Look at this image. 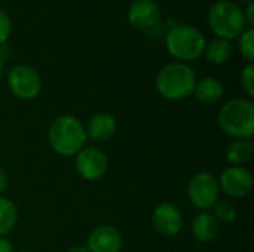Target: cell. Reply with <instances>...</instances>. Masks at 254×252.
I'll return each mask as SVG.
<instances>
[{
  "label": "cell",
  "mask_w": 254,
  "mask_h": 252,
  "mask_svg": "<svg viewBox=\"0 0 254 252\" xmlns=\"http://www.w3.org/2000/svg\"><path fill=\"white\" fill-rule=\"evenodd\" d=\"M207 22L216 37L237 40L247 28L243 6L232 0H217L207 12Z\"/></svg>",
  "instance_id": "5"
},
{
  "label": "cell",
  "mask_w": 254,
  "mask_h": 252,
  "mask_svg": "<svg viewBox=\"0 0 254 252\" xmlns=\"http://www.w3.org/2000/svg\"><path fill=\"white\" fill-rule=\"evenodd\" d=\"M161 7L155 0H134L127 12V19L137 30H152L161 22Z\"/></svg>",
  "instance_id": "11"
},
{
  "label": "cell",
  "mask_w": 254,
  "mask_h": 252,
  "mask_svg": "<svg viewBox=\"0 0 254 252\" xmlns=\"http://www.w3.org/2000/svg\"><path fill=\"white\" fill-rule=\"evenodd\" d=\"M240 85L246 95L252 100L254 97V64L249 62L246 67H243L240 73Z\"/></svg>",
  "instance_id": "21"
},
{
  "label": "cell",
  "mask_w": 254,
  "mask_h": 252,
  "mask_svg": "<svg viewBox=\"0 0 254 252\" xmlns=\"http://www.w3.org/2000/svg\"><path fill=\"white\" fill-rule=\"evenodd\" d=\"M74 169L85 181H98L109 171L107 154L94 146H85L74 156Z\"/></svg>",
  "instance_id": "8"
},
{
  "label": "cell",
  "mask_w": 254,
  "mask_h": 252,
  "mask_svg": "<svg viewBox=\"0 0 254 252\" xmlns=\"http://www.w3.org/2000/svg\"><path fill=\"white\" fill-rule=\"evenodd\" d=\"M241 3H243V6H246V4H249V3H252L253 0H240Z\"/></svg>",
  "instance_id": "28"
},
{
  "label": "cell",
  "mask_w": 254,
  "mask_h": 252,
  "mask_svg": "<svg viewBox=\"0 0 254 252\" xmlns=\"http://www.w3.org/2000/svg\"><path fill=\"white\" fill-rule=\"evenodd\" d=\"M188 199L193 208L201 211H211L220 201V187L217 177L211 172H198L188 183Z\"/></svg>",
  "instance_id": "7"
},
{
  "label": "cell",
  "mask_w": 254,
  "mask_h": 252,
  "mask_svg": "<svg viewBox=\"0 0 254 252\" xmlns=\"http://www.w3.org/2000/svg\"><path fill=\"white\" fill-rule=\"evenodd\" d=\"M6 83L10 94L22 101L36 100L42 92V77L36 68L28 64L13 65L6 76Z\"/></svg>",
  "instance_id": "6"
},
{
  "label": "cell",
  "mask_w": 254,
  "mask_h": 252,
  "mask_svg": "<svg viewBox=\"0 0 254 252\" xmlns=\"http://www.w3.org/2000/svg\"><path fill=\"white\" fill-rule=\"evenodd\" d=\"M192 95L204 105H214L223 98L225 86L216 77H202L196 82Z\"/></svg>",
  "instance_id": "15"
},
{
  "label": "cell",
  "mask_w": 254,
  "mask_h": 252,
  "mask_svg": "<svg viewBox=\"0 0 254 252\" xmlns=\"http://www.w3.org/2000/svg\"><path fill=\"white\" fill-rule=\"evenodd\" d=\"M85 247L89 252H121L124 236L115 226L101 224L91 230Z\"/></svg>",
  "instance_id": "12"
},
{
  "label": "cell",
  "mask_w": 254,
  "mask_h": 252,
  "mask_svg": "<svg viewBox=\"0 0 254 252\" xmlns=\"http://www.w3.org/2000/svg\"><path fill=\"white\" fill-rule=\"evenodd\" d=\"M10 34H12V21H10V16L3 9H0V48L7 43Z\"/></svg>",
  "instance_id": "22"
},
{
  "label": "cell",
  "mask_w": 254,
  "mask_h": 252,
  "mask_svg": "<svg viewBox=\"0 0 254 252\" xmlns=\"http://www.w3.org/2000/svg\"><path fill=\"white\" fill-rule=\"evenodd\" d=\"M196 82V71L189 64L173 61L158 71L155 89L168 101H182L192 97Z\"/></svg>",
  "instance_id": "2"
},
{
  "label": "cell",
  "mask_w": 254,
  "mask_h": 252,
  "mask_svg": "<svg viewBox=\"0 0 254 252\" xmlns=\"http://www.w3.org/2000/svg\"><path fill=\"white\" fill-rule=\"evenodd\" d=\"M18 252H34V251H27V250H25V251H18Z\"/></svg>",
  "instance_id": "29"
},
{
  "label": "cell",
  "mask_w": 254,
  "mask_h": 252,
  "mask_svg": "<svg viewBox=\"0 0 254 252\" xmlns=\"http://www.w3.org/2000/svg\"><path fill=\"white\" fill-rule=\"evenodd\" d=\"M85 131L88 140L95 143H106L115 137L118 131V122L110 113H97L88 120Z\"/></svg>",
  "instance_id": "13"
},
{
  "label": "cell",
  "mask_w": 254,
  "mask_h": 252,
  "mask_svg": "<svg viewBox=\"0 0 254 252\" xmlns=\"http://www.w3.org/2000/svg\"><path fill=\"white\" fill-rule=\"evenodd\" d=\"M0 252H15L13 244L7 238H0Z\"/></svg>",
  "instance_id": "25"
},
{
  "label": "cell",
  "mask_w": 254,
  "mask_h": 252,
  "mask_svg": "<svg viewBox=\"0 0 254 252\" xmlns=\"http://www.w3.org/2000/svg\"><path fill=\"white\" fill-rule=\"evenodd\" d=\"M67 252H89V250L85 245H76V247H71Z\"/></svg>",
  "instance_id": "26"
},
{
  "label": "cell",
  "mask_w": 254,
  "mask_h": 252,
  "mask_svg": "<svg viewBox=\"0 0 254 252\" xmlns=\"http://www.w3.org/2000/svg\"><path fill=\"white\" fill-rule=\"evenodd\" d=\"M214 218L219 221V223H225V224H229V223H234L238 217V209L235 206V203H232L231 201H219L213 209H211Z\"/></svg>",
  "instance_id": "19"
},
{
  "label": "cell",
  "mask_w": 254,
  "mask_h": 252,
  "mask_svg": "<svg viewBox=\"0 0 254 252\" xmlns=\"http://www.w3.org/2000/svg\"><path fill=\"white\" fill-rule=\"evenodd\" d=\"M18 223V209L16 205L6 198L0 196V238H6Z\"/></svg>",
  "instance_id": "18"
},
{
  "label": "cell",
  "mask_w": 254,
  "mask_h": 252,
  "mask_svg": "<svg viewBox=\"0 0 254 252\" xmlns=\"http://www.w3.org/2000/svg\"><path fill=\"white\" fill-rule=\"evenodd\" d=\"M238 49L243 58H246L249 62L254 61V28L249 27L238 39Z\"/></svg>",
  "instance_id": "20"
},
{
  "label": "cell",
  "mask_w": 254,
  "mask_h": 252,
  "mask_svg": "<svg viewBox=\"0 0 254 252\" xmlns=\"http://www.w3.org/2000/svg\"><path fill=\"white\" fill-rule=\"evenodd\" d=\"M217 181L220 192L232 199H244L253 192V174L244 166H228Z\"/></svg>",
  "instance_id": "9"
},
{
  "label": "cell",
  "mask_w": 254,
  "mask_h": 252,
  "mask_svg": "<svg viewBox=\"0 0 254 252\" xmlns=\"http://www.w3.org/2000/svg\"><path fill=\"white\" fill-rule=\"evenodd\" d=\"M183 214L171 202L159 203L152 212V226L155 232L164 238H174L182 232L183 227Z\"/></svg>",
  "instance_id": "10"
},
{
  "label": "cell",
  "mask_w": 254,
  "mask_h": 252,
  "mask_svg": "<svg viewBox=\"0 0 254 252\" xmlns=\"http://www.w3.org/2000/svg\"><path fill=\"white\" fill-rule=\"evenodd\" d=\"M232 52H234L232 42L226 39L214 37L205 45L202 56H205V59L213 65H223L231 59Z\"/></svg>",
  "instance_id": "17"
},
{
  "label": "cell",
  "mask_w": 254,
  "mask_h": 252,
  "mask_svg": "<svg viewBox=\"0 0 254 252\" xmlns=\"http://www.w3.org/2000/svg\"><path fill=\"white\" fill-rule=\"evenodd\" d=\"M217 125L234 140L254 137V102L250 98H234L225 102L217 113Z\"/></svg>",
  "instance_id": "4"
},
{
  "label": "cell",
  "mask_w": 254,
  "mask_h": 252,
  "mask_svg": "<svg viewBox=\"0 0 254 252\" xmlns=\"http://www.w3.org/2000/svg\"><path fill=\"white\" fill-rule=\"evenodd\" d=\"M243 12H244V18H246V22L249 27H253L254 25V1L246 4V7H243Z\"/></svg>",
  "instance_id": "23"
},
{
  "label": "cell",
  "mask_w": 254,
  "mask_h": 252,
  "mask_svg": "<svg viewBox=\"0 0 254 252\" xmlns=\"http://www.w3.org/2000/svg\"><path fill=\"white\" fill-rule=\"evenodd\" d=\"M46 138L51 150L64 157H74L88 143L85 125L71 114H61L52 120Z\"/></svg>",
  "instance_id": "1"
},
{
  "label": "cell",
  "mask_w": 254,
  "mask_h": 252,
  "mask_svg": "<svg viewBox=\"0 0 254 252\" xmlns=\"http://www.w3.org/2000/svg\"><path fill=\"white\" fill-rule=\"evenodd\" d=\"M254 147L252 140H234L228 144L225 159L229 166H246L253 157Z\"/></svg>",
  "instance_id": "16"
},
{
  "label": "cell",
  "mask_w": 254,
  "mask_h": 252,
  "mask_svg": "<svg viewBox=\"0 0 254 252\" xmlns=\"http://www.w3.org/2000/svg\"><path fill=\"white\" fill-rule=\"evenodd\" d=\"M190 233L201 244H211L220 233V223L210 211H201L190 224Z\"/></svg>",
  "instance_id": "14"
},
{
  "label": "cell",
  "mask_w": 254,
  "mask_h": 252,
  "mask_svg": "<svg viewBox=\"0 0 254 252\" xmlns=\"http://www.w3.org/2000/svg\"><path fill=\"white\" fill-rule=\"evenodd\" d=\"M3 73H4V55L0 52V80L3 77Z\"/></svg>",
  "instance_id": "27"
},
{
  "label": "cell",
  "mask_w": 254,
  "mask_h": 252,
  "mask_svg": "<svg viewBox=\"0 0 254 252\" xmlns=\"http://www.w3.org/2000/svg\"><path fill=\"white\" fill-rule=\"evenodd\" d=\"M7 187H9V175L4 169L0 168V196H3Z\"/></svg>",
  "instance_id": "24"
},
{
  "label": "cell",
  "mask_w": 254,
  "mask_h": 252,
  "mask_svg": "<svg viewBox=\"0 0 254 252\" xmlns=\"http://www.w3.org/2000/svg\"><path fill=\"white\" fill-rule=\"evenodd\" d=\"M164 45L176 61L189 64L204 55L207 39L204 33L192 24H174L167 30Z\"/></svg>",
  "instance_id": "3"
}]
</instances>
